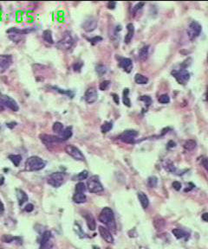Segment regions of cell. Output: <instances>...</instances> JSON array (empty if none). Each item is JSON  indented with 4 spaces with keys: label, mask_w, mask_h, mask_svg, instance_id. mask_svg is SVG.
<instances>
[{
    "label": "cell",
    "mask_w": 208,
    "mask_h": 249,
    "mask_svg": "<svg viewBox=\"0 0 208 249\" xmlns=\"http://www.w3.org/2000/svg\"><path fill=\"white\" fill-rule=\"evenodd\" d=\"M99 221L102 223H104L108 228H109L110 229H113L114 231H115V229H116L114 212L110 208L106 207L102 210V212L99 215Z\"/></svg>",
    "instance_id": "6da1fadb"
},
{
    "label": "cell",
    "mask_w": 208,
    "mask_h": 249,
    "mask_svg": "<svg viewBox=\"0 0 208 249\" xmlns=\"http://www.w3.org/2000/svg\"><path fill=\"white\" fill-rule=\"evenodd\" d=\"M46 165V162L42 158L36 156H32L29 158L25 162V169L28 171H37L43 170Z\"/></svg>",
    "instance_id": "7a4b0ae2"
},
{
    "label": "cell",
    "mask_w": 208,
    "mask_h": 249,
    "mask_svg": "<svg viewBox=\"0 0 208 249\" xmlns=\"http://www.w3.org/2000/svg\"><path fill=\"white\" fill-rule=\"evenodd\" d=\"M74 44V39L70 35V33L67 32L64 34V36H63L62 39H60L56 43V46L59 49H62V50H69L70 49L72 46Z\"/></svg>",
    "instance_id": "3957f363"
},
{
    "label": "cell",
    "mask_w": 208,
    "mask_h": 249,
    "mask_svg": "<svg viewBox=\"0 0 208 249\" xmlns=\"http://www.w3.org/2000/svg\"><path fill=\"white\" fill-rule=\"evenodd\" d=\"M87 185H88V190L91 193H99L103 191V187L102 184L99 180V178L97 176H93L91 177L88 182H87Z\"/></svg>",
    "instance_id": "277c9868"
},
{
    "label": "cell",
    "mask_w": 208,
    "mask_h": 249,
    "mask_svg": "<svg viewBox=\"0 0 208 249\" xmlns=\"http://www.w3.org/2000/svg\"><path fill=\"white\" fill-rule=\"evenodd\" d=\"M172 75L176 79L178 83H180L181 85H185L190 79V74L185 68H181L179 70H173L172 71Z\"/></svg>",
    "instance_id": "5b68a950"
},
{
    "label": "cell",
    "mask_w": 208,
    "mask_h": 249,
    "mask_svg": "<svg viewBox=\"0 0 208 249\" xmlns=\"http://www.w3.org/2000/svg\"><path fill=\"white\" fill-rule=\"evenodd\" d=\"M200 32H201V25L199 23H197L196 21H192V23L189 24L188 28L186 30L187 36L191 41L194 40L200 36Z\"/></svg>",
    "instance_id": "8992f818"
},
{
    "label": "cell",
    "mask_w": 208,
    "mask_h": 249,
    "mask_svg": "<svg viewBox=\"0 0 208 249\" xmlns=\"http://www.w3.org/2000/svg\"><path fill=\"white\" fill-rule=\"evenodd\" d=\"M64 181V175L61 172H55L49 176L47 182L48 183L54 188H59Z\"/></svg>",
    "instance_id": "52a82bcc"
},
{
    "label": "cell",
    "mask_w": 208,
    "mask_h": 249,
    "mask_svg": "<svg viewBox=\"0 0 208 249\" xmlns=\"http://www.w3.org/2000/svg\"><path fill=\"white\" fill-rule=\"evenodd\" d=\"M65 151L68 154L71 156L73 158H75V160L78 161H84L85 160V157L83 156L82 151L79 150L77 147L74 146L72 145H68L65 147Z\"/></svg>",
    "instance_id": "ba28073f"
},
{
    "label": "cell",
    "mask_w": 208,
    "mask_h": 249,
    "mask_svg": "<svg viewBox=\"0 0 208 249\" xmlns=\"http://www.w3.org/2000/svg\"><path fill=\"white\" fill-rule=\"evenodd\" d=\"M0 101L4 104V107L11 109V110L14 111V112H17L19 110V107H18L16 100L12 99V97H10L8 95H1L0 96Z\"/></svg>",
    "instance_id": "9c48e42d"
},
{
    "label": "cell",
    "mask_w": 208,
    "mask_h": 249,
    "mask_svg": "<svg viewBox=\"0 0 208 249\" xmlns=\"http://www.w3.org/2000/svg\"><path fill=\"white\" fill-rule=\"evenodd\" d=\"M138 136V132L134 130H128L122 132L119 136L120 140L127 144H133L135 142V138Z\"/></svg>",
    "instance_id": "30bf717a"
},
{
    "label": "cell",
    "mask_w": 208,
    "mask_h": 249,
    "mask_svg": "<svg viewBox=\"0 0 208 249\" xmlns=\"http://www.w3.org/2000/svg\"><path fill=\"white\" fill-rule=\"evenodd\" d=\"M84 99L88 104H93L98 99V94L94 87H89L84 95Z\"/></svg>",
    "instance_id": "8fae6325"
},
{
    "label": "cell",
    "mask_w": 208,
    "mask_h": 249,
    "mask_svg": "<svg viewBox=\"0 0 208 249\" xmlns=\"http://www.w3.org/2000/svg\"><path fill=\"white\" fill-rule=\"evenodd\" d=\"M83 29L87 32H91L94 30L97 27V20L93 16L87 18L83 24Z\"/></svg>",
    "instance_id": "7c38bea8"
},
{
    "label": "cell",
    "mask_w": 208,
    "mask_h": 249,
    "mask_svg": "<svg viewBox=\"0 0 208 249\" xmlns=\"http://www.w3.org/2000/svg\"><path fill=\"white\" fill-rule=\"evenodd\" d=\"M12 64V56L11 55H0V69L4 72Z\"/></svg>",
    "instance_id": "4fadbf2b"
},
{
    "label": "cell",
    "mask_w": 208,
    "mask_h": 249,
    "mask_svg": "<svg viewBox=\"0 0 208 249\" xmlns=\"http://www.w3.org/2000/svg\"><path fill=\"white\" fill-rule=\"evenodd\" d=\"M40 139L44 145H47L50 144H52V143L63 142V140L61 139L59 136H53V135L42 134L40 135Z\"/></svg>",
    "instance_id": "5bb4252c"
},
{
    "label": "cell",
    "mask_w": 208,
    "mask_h": 249,
    "mask_svg": "<svg viewBox=\"0 0 208 249\" xmlns=\"http://www.w3.org/2000/svg\"><path fill=\"white\" fill-rule=\"evenodd\" d=\"M119 66L127 73H130L133 68L132 60L129 58H119Z\"/></svg>",
    "instance_id": "9a60e30c"
},
{
    "label": "cell",
    "mask_w": 208,
    "mask_h": 249,
    "mask_svg": "<svg viewBox=\"0 0 208 249\" xmlns=\"http://www.w3.org/2000/svg\"><path fill=\"white\" fill-rule=\"evenodd\" d=\"M99 233L101 234V236H102V239L106 241V242H108V243H113V242H114L113 235L111 234V233H110L109 230L107 229L106 228L100 226V227H99Z\"/></svg>",
    "instance_id": "2e32d148"
},
{
    "label": "cell",
    "mask_w": 208,
    "mask_h": 249,
    "mask_svg": "<svg viewBox=\"0 0 208 249\" xmlns=\"http://www.w3.org/2000/svg\"><path fill=\"white\" fill-rule=\"evenodd\" d=\"M127 30H128V33L125 36V44H128L133 39V34H134V27H133V24H128L127 25Z\"/></svg>",
    "instance_id": "e0dca14e"
},
{
    "label": "cell",
    "mask_w": 208,
    "mask_h": 249,
    "mask_svg": "<svg viewBox=\"0 0 208 249\" xmlns=\"http://www.w3.org/2000/svg\"><path fill=\"white\" fill-rule=\"evenodd\" d=\"M31 31V30H19L17 28H11L10 30H7V33L9 35H12V34H16V35H19V36H24V35H26L28 33Z\"/></svg>",
    "instance_id": "ac0fdd59"
},
{
    "label": "cell",
    "mask_w": 208,
    "mask_h": 249,
    "mask_svg": "<svg viewBox=\"0 0 208 249\" xmlns=\"http://www.w3.org/2000/svg\"><path fill=\"white\" fill-rule=\"evenodd\" d=\"M84 217L86 219L89 228L90 230L95 229L96 224H95V221H94V218L93 217V215L91 214H84Z\"/></svg>",
    "instance_id": "d6986e66"
},
{
    "label": "cell",
    "mask_w": 208,
    "mask_h": 249,
    "mask_svg": "<svg viewBox=\"0 0 208 249\" xmlns=\"http://www.w3.org/2000/svg\"><path fill=\"white\" fill-rule=\"evenodd\" d=\"M138 199H139L143 209H147L148 207V205H149L148 198L143 192H138Z\"/></svg>",
    "instance_id": "ffe728a7"
},
{
    "label": "cell",
    "mask_w": 208,
    "mask_h": 249,
    "mask_svg": "<svg viewBox=\"0 0 208 249\" xmlns=\"http://www.w3.org/2000/svg\"><path fill=\"white\" fill-rule=\"evenodd\" d=\"M17 197L20 206L23 205L24 202L28 201V196L24 190H17Z\"/></svg>",
    "instance_id": "44dd1931"
},
{
    "label": "cell",
    "mask_w": 208,
    "mask_h": 249,
    "mask_svg": "<svg viewBox=\"0 0 208 249\" xmlns=\"http://www.w3.org/2000/svg\"><path fill=\"white\" fill-rule=\"evenodd\" d=\"M72 135H73V131H72V127H67V128H65L64 130L62 131V133L60 134V138H61V139L63 140V141H65V140H67V139H69L70 138H71L72 137Z\"/></svg>",
    "instance_id": "7402d4cb"
},
{
    "label": "cell",
    "mask_w": 208,
    "mask_h": 249,
    "mask_svg": "<svg viewBox=\"0 0 208 249\" xmlns=\"http://www.w3.org/2000/svg\"><path fill=\"white\" fill-rule=\"evenodd\" d=\"M148 54H149V45H147L142 47L140 51H139V58L142 61H146L148 57Z\"/></svg>",
    "instance_id": "603a6c76"
},
{
    "label": "cell",
    "mask_w": 208,
    "mask_h": 249,
    "mask_svg": "<svg viewBox=\"0 0 208 249\" xmlns=\"http://www.w3.org/2000/svg\"><path fill=\"white\" fill-rule=\"evenodd\" d=\"M73 201L76 203H83L87 201V197L84 193H78L75 192L73 196Z\"/></svg>",
    "instance_id": "cb8c5ba5"
},
{
    "label": "cell",
    "mask_w": 208,
    "mask_h": 249,
    "mask_svg": "<svg viewBox=\"0 0 208 249\" xmlns=\"http://www.w3.org/2000/svg\"><path fill=\"white\" fill-rule=\"evenodd\" d=\"M43 38L45 42H47L48 44H53L54 41H53V37H52V32L50 30H44L43 33Z\"/></svg>",
    "instance_id": "d4e9b609"
},
{
    "label": "cell",
    "mask_w": 208,
    "mask_h": 249,
    "mask_svg": "<svg viewBox=\"0 0 208 249\" xmlns=\"http://www.w3.org/2000/svg\"><path fill=\"white\" fill-rule=\"evenodd\" d=\"M134 81L137 84H140V85H145V84L148 82V79L144 75L137 74L134 76Z\"/></svg>",
    "instance_id": "484cf974"
},
{
    "label": "cell",
    "mask_w": 208,
    "mask_h": 249,
    "mask_svg": "<svg viewBox=\"0 0 208 249\" xmlns=\"http://www.w3.org/2000/svg\"><path fill=\"white\" fill-rule=\"evenodd\" d=\"M9 159L11 160L12 162V164H14V165L15 166H19L20 163H21V161H22V157H21V155H9Z\"/></svg>",
    "instance_id": "4316f807"
},
{
    "label": "cell",
    "mask_w": 208,
    "mask_h": 249,
    "mask_svg": "<svg viewBox=\"0 0 208 249\" xmlns=\"http://www.w3.org/2000/svg\"><path fill=\"white\" fill-rule=\"evenodd\" d=\"M153 225L155 227L156 229H162L165 227V221L161 217H157L154 219L153 221Z\"/></svg>",
    "instance_id": "83f0119b"
},
{
    "label": "cell",
    "mask_w": 208,
    "mask_h": 249,
    "mask_svg": "<svg viewBox=\"0 0 208 249\" xmlns=\"http://www.w3.org/2000/svg\"><path fill=\"white\" fill-rule=\"evenodd\" d=\"M128 94H129V90L128 88H125L123 90V97H122V101H123V104L127 106V107H129L131 106V102H130V99L128 97Z\"/></svg>",
    "instance_id": "f1b7e54d"
},
{
    "label": "cell",
    "mask_w": 208,
    "mask_h": 249,
    "mask_svg": "<svg viewBox=\"0 0 208 249\" xmlns=\"http://www.w3.org/2000/svg\"><path fill=\"white\" fill-rule=\"evenodd\" d=\"M51 238V233L50 231L44 232V233L43 234V236H42V241H41V248L43 247L44 246L47 244Z\"/></svg>",
    "instance_id": "f546056e"
},
{
    "label": "cell",
    "mask_w": 208,
    "mask_h": 249,
    "mask_svg": "<svg viewBox=\"0 0 208 249\" xmlns=\"http://www.w3.org/2000/svg\"><path fill=\"white\" fill-rule=\"evenodd\" d=\"M195 147H196V142L193 139H189L184 144L185 150H192Z\"/></svg>",
    "instance_id": "4dcf8cb0"
},
{
    "label": "cell",
    "mask_w": 208,
    "mask_h": 249,
    "mask_svg": "<svg viewBox=\"0 0 208 249\" xmlns=\"http://www.w3.org/2000/svg\"><path fill=\"white\" fill-rule=\"evenodd\" d=\"M112 128H113V123L110 122V121H106V122H104L102 125L101 130H102V133H107V132H109Z\"/></svg>",
    "instance_id": "1f68e13d"
},
{
    "label": "cell",
    "mask_w": 208,
    "mask_h": 249,
    "mask_svg": "<svg viewBox=\"0 0 208 249\" xmlns=\"http://www.w3.org/2000/svg\"><path fill=\"white\" fill-rule=\"evenodd\" d=\"M95 71H96V73L98 74L99 76H102V75H104L106 74L107 71H108V69H107L106 66H104V65H102V64H99V65H97L96 67H95Z\"/></svg>",
    "instance_id": "d6a6232c"
},
{
    "label": "cell",
    "mask_w": 208,
    "mask_h": 249,
    "mask_svg": "<svg viewBox=\"0 0 208 249\" xmlns=\"http://www.w3.org/2000/svg\"><path fill=\"white\" fill-rule=\"evenodd\" d=\"M52 129H53V131H55L56 133L61 134L62 131H63V125L61 122H55L53 124Z\"/></svg>",
    "instance_id": "836d02e7"
},
{
    "label": "cell",
    "mask_w": 208,
    "mask_h": 249,
    "mask_svg": "<svg viewBox=\"0 0 208 249\" xmlns=\"http://www.w3.org/2000/svg\"><path fill=\"white\" fill-rule=\"evenodd\" d=\"M172 232H173V235H174L177 239H181V238L185 237V236L186 235V232H184L182 229H179V228H175V229H173Z\"/></svg>",
    "instance_id": "e575fe53"
},
{
    "label": "cell",
    "mask_w": 208,
    "mask_h": 249,
    "mask_svg": "<svg viewBox=\"0 0 208 249\" xmlns=\"http://www.w3.org/2000/svg\"><path fill=\"white\" fill-rule=\"evenodd\" d=\"M157 183H158V178H156V177H150L149 178H148V186H149L150 188H154V187H156L157 186Z\"/></svg>",
    "instance_id": "d590c367"
},
{
    "label": "cell",
    "mask_w": 208,
    "mask_h": 249,
    "mask_svg": "<svg viewBox=\"0 0 208 249\" xmlns=\"http://www.w3.org/2000/svg\"><path fill=\"white\" fill-rule=\"evenodd\" d=\"M85 190H86V187H85V184H84L83 182H80L75 185V192H78V193H84Z\"/></svg>",
    "instance_id": "8d00e7d4"
},
{
    "label": "cell",
    "mask_w": 208,
    "mask_h": 249,
    "mask_svg": "<svg viewBox=\"0 0 208 249\" xmlns=\"http://www.w3.org/2000/svg\"><path fill=\"white\" fill-rule=\"evenodd\" d=\"M158 100L161 104H167V103L170 102V98L167 95H162L158 98Z\"/></svg>",
    "instance_id": "74e56055"
},
{
    "label": "cell",
    "mask_w": 208,
    "mask_h": 249,
    "mask_svg": "<svg viewBox=\"0 0 208 249\" xmlns=\"http://www.w3.org/2000/svg\"><path fill=\"white\" fill-rule=\"evenodd\" d=\"M54 89H56V91L59 92L60 94H63V95H66L68 96H70V98H73V96H74V93L71 92L70 90H63V89H59L57 87H54Z\"/></svg>",
    "instance_id": "f35d334b"
},
{
    "label": "cell",
    "mask_w": 208,
    "mask_h": 249,
    "mask_svg": "<svg viewBox=\"0 0 208 249\" xmlns=\"http://www.w3.org/2000/svg\"><path fill=\"white\" fill-rule=\"evenodd\" d=\"M109 85H110L109 81H102V82L100 84L99 88H100V90H102V91H105V90H107V89L109 88Z\"/></svg>",
    "instance_id": "ab89813d"
},
{
    "label": "cell",
    "mask_w": 208,
    "mask_h": 249,
    "mask_svg": "<svg viewBox=\"0 0 208 249\" xmlns=\"http://www.w3.org/2000/svg\"><path fill=\"white\" fill-rule=\"evenodd\" d=\"M140 100H142V101H144V102L147 104V107H149L150 105H151V103H152V99L150 98L149 96H148V95H144V96H142L141 98H140Z\"/></svg>",
    "instance_id": "60d3db41"
},
{
    "label": "cell",
    "mask_w": 208,
    "mask_h": 249,
    "mask_svg": "<svg viewBox=\"0 0 208 249\" xmlns=\"http://www.w3.org/2000/svg\"><path fill=\"white\" fill-rule=\"evenodd\" d=\"M88 176H89V173H88V171L87 170H83V171H82V172H80L78 175H77V179L78 180H84V179H86L87 178H88Z\"/></svg>",
    "instance_id": "b9f144b4"
},
{
    "label": "cell",
    "mask_w": 208,
    "mask_h": 249,
    "mask_svg": "<svg viewBox=\"0 0 208 249\" xmlns=\"http://www.w3.org/2000/svg\"><path fill=\"white\" fill-rule=\"evenodd\" d=\"M102 40V38L101 37V36H94V37H93V38H91V39H89V41H90V43L93 45H94V44H96L97 43H99V42H101Z\"/></svg>",
    "instance_id": "7bdbcfd3"
},
{
    "label": "cell",
    "mask_w": 208,
    "mask_h": 249,
    "mask_svg": "<svg viewBox=\"0 0 208 249\" xmlns=\"http://www.w3.org/2000/svg\"><path fill=\"white\" fill-rule=\"evenodd\" d=\"M173 187L175 190H180L181 189V183L180 182H173Z\"/></svg>",
    "instance_id": "ee69618b"
},
{
    "label": "cell",
    "mask_w": 208,
    "mask_h": 249,
    "mask_svg": "<svg viewBox=\"0 0 208 249\" xmlns=\"http://www.w3.org/2000/svg\"><path fill=\"white\" fill-rule=\"evenodd\" d=\"M33 210H34V206L31 203H29L25 207V211L26 212H31V211H33Z\"/></svg>",
    "instance_id": "f6af8a7d"
},
{
    "label": "cell",
    "mask_w": 208,
    "mask_h": 249,
    "mask_svg": "<svg viewBox=\"0 0 208 249\" xmlns=\"http://www.w3.org/2000/svg\"><path fill=\"white\" fill-rule=\"evenodd\" d=\"M202 164L204 166V168L208 171V158H205L202 159Z\"/></svg>",
    "instance_id": "bcb514c9"
},
{
    "label": "cell",
    "mask_w": 208,
    "mask_h": 249,
    "mask_svg": "<svg viewBox=\"0 0 208 249\" xmlns=\"http://www.w3.org/2000/svg\"><path fill=\"white\" fill-rule=\"evenodd\" d=\"M116 6V3L115 2H109L108 3V8L109 10H113L114 9V7Z\"/></svg>",
    "instance_id": "7dc6e473"
},
{
    "label": "cell",
    "mask_w": 208,
    "mask_h": 249,
    "mask_svg": "<svg viewBox=\"0 0 208 249\" xmlns=\"http://www.w3.org/2000/svg\"><path fill=\"white\" fill-rule=\"evenodd\" d=\"M83 62L80 64V65H78V62H76V63L74 65V70H75V71H80V69L82 68V66H83Z\"/></svg>",
    "instance_id": "c3c4849f"
},
{
    "label": "cell",
    "mask_w": 208,
    "mask_h": 249,
    "mask_svg": "<svg viewBox=\"0 0 208 249\" xmlns=\"http://www.w3.org/2000/svg\"><path fill=\"white\" fill-rule=\"evenodd\" d=\"M112 96H113V99H114V102L116 104H119V98H118V95H115V94H112Z\"/></svg>",
    "instance_id": "681fc988"
},
{
    "label": "cell",
    "mask_w": 208,
    "mask_h": 249,
    "mask_svg": "<svg viewBox=\"0 0 208 249\" xmlns=\"http://www.w3.org/2000/svg\"><path fill=\"white\" fill-rule=\"evenodd\" d=\"M202 220L208 222V213H205L202 214Z\"/></svg>",
    "instance_id": "f907efd6"
},
{
    "label": "cell",
    "mask_w": 208,
    "mask_h": 249,
    "mask_svg": "<svg viewBox=\"0 0 208 249\" xmlns=\"http://www.w3.org/2000/svg\"><path fill=\"white\" fill-rule=\"evenodd\" d=\"M4 182V178L2 176V175H0V186L3 185Z\"/></svg>",
    "instance_id": "816d5d0a"
},
{
    "label": "cell",
    "mask_w": 208,
    "mask_h": 249,
    "mask_svg": "<svg viewBox=\"0 0 208 249\" xmlns=\"http://www.w3.org/2000/svg\"><path fill=\"white\" fill-rule=\"evenodd\" d=\"M4 108H5V107L4 106V104L0 101V112H3L4 110Z\"/></svg>",
    "instance_id": "f5cc1de1"
},
{
    "label": "cell",
    "mask_w": 208,
    "mask_h": 249,
    "mask_svg": "<svg viewBox=\"0 0 208 249\" xmlns=\"http://www.w3.org/2000/svg\"><path fill=\"white\" fill-rule=\"evenodd\" d=\"M175 146V143L173 141H169L168 143V147H174Z\"/></svg>",
    "instance_id": "db71d44e"
},
{
    "label": "cell",
    "mask_w": 208,
    "mask_h": 249,
    "mask_svg": "<svg viewBox=\"0 0 208 249\" xmlns=\"http://www.w3.org/2000/svg\"><path fill=\"white\" fill-rule=\"evenodd\" d=\"M206 100L208 101V88H207V92H206Z\"/></svg>",
    "instance_id": "11a10c76"
},
{
    "label": "cell",
    "mask_w": 208,
    "mask_h": 249,
    "mask_svg": "<svg viewBox=\"0 0 208 249\" xmlns=\"http://www.w3.org/2000/svg\"><path fill=\"white\" fill-rule=\"evenodd\" d=\"M94 249H98V248H97L96 247H94Z\"/></svg>",
    "instance_id": "9f6ffc18"
},
{
    "label": "cell",
    "mask_w": 208,
    "mask_h": 249,
    "mask_svg": "<svg viewBox=\"0 0 208 249\" xmlns=\"http://www.w3.org/2000/svg\"><path fill=\"white\" fill-rule=\"evenodd\" d=\"M107 249H111V248H109V247H108V248H107Z\"/></svg>",
    "instance_id": "6f0895ef"
}]
</instances>
